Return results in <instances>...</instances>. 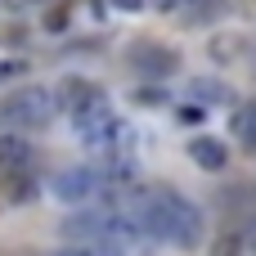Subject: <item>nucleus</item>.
<instances>
[{"mask_svg": "<svg viewBox=\"0 0 256 256\" xmlns=\"http://www.w3.org/2000/svg\"><path fill=\"white\" fill-rule=\"evenodd\" d=\"M22 72H27L22 58H0V81H14V76H22Z\"/></svg>", "mask_w": 256, "mask_h": 256, "instance_id": "obj_10", "label": "nucleus"}, {"mask_svg": "<svg viewBox=\"0 0 256 256\" xmlns=\"http://www.w3.org/2000/svg\"><path fill=\"white\" fill-rule=\"evenodd\" d=\"M99 104H108V99H104V86L81 81V76H68V81L54 90V108H63L68 117H76V112H86V108H99Z\"/></svg>", "mask_w": 256, "mask_h": 256, "instance_id": "obj_4", "label": "nucleus"}, {"mask_svg": "<svg viewBox=\"0 0 256 256\" xmlns=\"http://www.w3.org/2000/svg\"><path fill=\"white\" fill-rule=\"evenodd\" d=\"M63 238H72L76 248L81 243H108V248H122L130 252L135 243H144L135 234V225L126 220V212L117 202H94V207H76L68 220H63Z\"/></svg>", "mask_w": 256, "mask_h": 256, "instance_id": "obj_1", "label": "nucleus"}, {"mask_svg": "<svg viewBox=\"0 0 256 256\" xmlns=\"http://www.w3.org/2000/svg\"><path fill=\"white\" fill-rule=\"evenodd\" d=\"M112 4H117V9H126V14H135V9H144L148 0H112Z\"/></svg>", "mask_w": 256, "mask_h": 256, "instance_id": "obj_13", "label": "nucleus"}, {"mask_svg": "<svg viewBox=\"0 0 256 256\" xmlns=\"http://www.w3.org/2000/svg\"><path fill=\"white\" fill-rule=\"evenodd\" d=\"M32 162H36V153H32V144L22 140V135H0V166L4 171H32Z\"/></svg>", "mask_w": 256, "mask_h": 256, "instance_id": "obj_6", "label": "nucleus"}, {"mask_svg": "<svg viewBox=\"0 0 256 256\" xmlns=\"http://www.w3.org/2000/svg\"><path fill=\"white\" fill-rule=\"evenodd\" d=\"M76 256H126L122 248H108V243H81V248H72Z\"/></svg>", "mask_w": 256, "mask_h": 256, "instance_id": "obj_9", "label": "nucleus"}, {"mask_svg": "<svg viewBox=\"0 0 256 256\" xmlns=\"http://www.w3.org/2000/svg\"><path fill=\"white\" fill-rule=\"evenodd\" d=\"M162 14H180V9H198V4H207V0H153Z\"/></svg>", "mask_w": 256, "mask_h": 256, "instance_id": "obj_11", "label": "nucleus"}, {"mask_svg": "<svg viewBox=\"0 0 256 256\" xmlns=\"http://www.w3.org/2000/svg\"><path fill=\"white\" fill-rule=\"evenodd\" d=\"M54 112H58L54 108V90H45V86H22V90H14L0 104V117L14 122V126H45Z\"/></svg>", "mask_w": 256, "mask_h": 256, "instance_id": "obj_3", "label": "nucleus"}, {"mask_svg": "<svg viewBox=\"0 0 256 256\" xmlns=\"http://www.w3.org/2000/svg\"><path fill=\"white\" fill-rule=\"evenodd\" d=\"M189 158H194L202 171H212V176L230 166V148H225L220 140H212V135H194V140H189Z\"/></svg>", "mask_w": 256, "mask_h": 256, "instance_id": "obj_5", "label": "nucleus"}, {"mask_svg": "<svg viewBox=\"0 0 256 256\" xmlns=\"http://www.w3.org/2000/svg\"><path fill=\"white\" fill-rule=\"evenodd\" d=\"M230 135H238V144L256 153V104H243V108H234V117H230Z\"/></svg>", "mask_w": 256, "mask_h": 256, "instance_id": "obj_7", "label": "nucleus"}, {"mask_svg": "<svg viewBox=\"0 0 256 256\" xmlns=\"http://www.w3.org/2000/svg\"><path fill=\"white\" fill-rule=\"evenodd\" d=\"M50 194L68 207H94V202H108L112 189L104 180L99 166H63L54 180H50Z\"/></svg>", "mask_w": 256, "mask_h": 256, "instance_id": "obj_2", "label": "nucleus"}, {"mask_svg": "<svg viewBox=\"0 0 256 256\" xmlns=\"http://www.w3.org/2000/svg\"><path fill=\"white\" fill-rule=\"evenodd\" d=\"M166 99H171L166 90H153V86H144V90H140V104H148V108H158V104H166Z\"/></svg>", "mask_w": 256, "mask_h": 256, "instance_id": "obj_12", "label": "nucleus"}, {"mask_svg": "<svg viewBox=\"0 0 256 256\" xmlns=\"http://www.w3.org/2000/svg\"><path fill=\"white\" fill-rule=\"evenodd\" d=\"M189 94H198L202 104H230V99H234V94H230L220 81H207V76H198V81L189 86Z\"/></svg>", "mask_w": 256, "mask_h": 256, "instance_id": "obj_8", "label": "nucleus"}]
</instances>
